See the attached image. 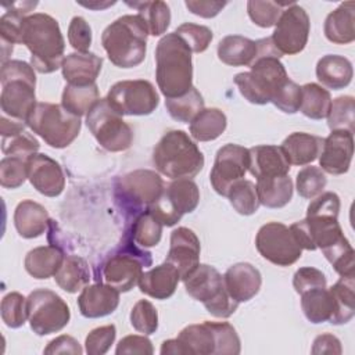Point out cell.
Listing matches in <instances>:
<instances>
[{"instance_id":"cell-54","label":"cell","mask_w":355,"mask_h":355,"mask_svg":"<svg viewBox=\"0 0 355 355\" xmlns=\"http://www.w3.org/2000/svg\"><path fill=\"white\" fill-rule=\"evenodd\" d=\"M116 337V329L114 324L100 326L93 329L85 341V349L89 355H103L114 344Z\"/></svg>"},{"instance_id":"cell-14","label":"cell","mask_w":355,"mask_h":355,"mask_svg":"<svg viewBox=\"0 0 355 355\" xmlns=\"http://www.w3.org/2000/svg\"><path fill=\"white\" fill-rule=\"evenodd\" d=\"M198 202V186L191 179H178L164 189L161 197L147 211L154 214L164 226H173L184 214L193 212Z\"/></svg>"},{"instance_id":"cell-55","label":"cell","mask_w":355,"mask_h":355,"mask_svg":"<svg viewBox=\"0 0 355 355\" xmlns=\"http://www.w3.org/2000/svg\"><path fill=\"white\" fill-rule=\"evenodd\" d=\"M68 42L79 53H87L92 44V28L83 17H73L68 26Z\"/></svg>"},{"instance_id":"cell-58","label":"cell","mask_w":355,"mask_h":355,"mask_svg":"<svg viewBox=\"0 0 355 355\" xmlns=\"http://www.w3.org/2000/svg\"><path fill=\"white\" fill-rule=\"evenodd\" d=\"M186 7L190 12L201 18H214L216 17L227 1H211V0H186Z\"/></svg>"},{"instance_id":"cell-3","label":"cell","mask_w":355,"mask_h":355,"mask_svg":"<svg viewBox=\"0 0 355 355\" xmlns=\"http://www.w3.org/2000/svg\"><path fill=\"white\" fill-rule=\"evenodd\" d=\"M155 79L166 98L183 96L193 87L191 50L175 32L162 36L157 44Z\"/></svg>"},{"instance_id":"cell-41","label":"cell","mask_w":355,"mask_h":355,"mask_svg":"<svg viewBox=\"0 0 355 355\" xmlns=\"http://www.w3.org/2000/svg\"><path fill=\"white\" fill-rule=\"evenodd\" d=\"M162 227L164 225L161 223V220L154 214L146 209L136 218H133V222L126 232L130 234L136 244H139L141 248H148L155 247L159 243L162 236Z\"/></svg>"},{"instance_id":"cell-19","label":"cell","mask_w":355,"mask_h":355,"mask_svg":"<svg viewBox=\"0 0 355 355\" xmlns=\"http://www.w3.org/2000/svg\"><path fill=\"white\" fill-rule=\"evenodd\" d=\"M354 155V133L347 130H331L323 140L319 155V166L330 175L348 172Z\"/></svg>"},{"instance_id":"cell-2","label":"cell","mask_w":355,"mask_h":355,"mask_svg":"<svg viewBox=\"0 0 355 355\" xmlns=\"http://www.w3.org/2000/svg\"><path fill=\"white\" fill-rule=\"evenodd\" d=\"M21 43L31 51V65L39 73H51L61 68L65 40L57 19L49 14L35 12L24 18Z\"/></svg>"},{"instance_id":"cell-17","label":"cell","mask_w":355,"mask_h":355,"mask_svg":"<svg viewBox=\"0 0 355 355\" xmlns=\"http://www.w3.org/2000/svg\"><path fill=\"white\" fill-rule=\"evenodd\" d=\"M248 148L239 144H225L215 155V162L209 173V180L214 190L227 197L229 190L234 183L244 179L248 171Z\"/></svg>"},{"instance_id":"cell-39","label":"cell","mask_w":355,"mask_h":355,"mask_svg":"<svg viewBox=\"0 0 355 355\" xmlns=\"http://www.w3.org/2000/svg\"><path fill=\"white\" fill-rule=\"evenodd\" d=\"M98 87L96 83L78 86L67 85L61 96V105L76 116L87 115L90 108L98 101Z\"/></svg>"},{"instance_id":"cell-60","label":"cell","mask_w":355,"mask_h":355,"mask_svg":"<svg viewBox=\"0 0 355 355\" xmlns=\"http://www.w3.org/2000/svg\"><path fill=\"white\" fill-rule=\"evenodd\" d=\"M311 352L315 354V355H320V354L340 355L343 352V348H341L340 340L336 336H333L330 333H324V334L318 336L313 340V345H312Z\"/></svg>"},{"instance_id":"cell-6","label":"cell","mask_w":355,"mask_h":355,"mask_svg":"<svg viewBox=\"0 0 355 355\" xmlns=\"http://www.w3.org/2000/svg\"><path fill=\"white\" fill-rule=\"evenodd\" d=\"M1 111L11 119L26 123L36 103V75L32 65L21 60H8L0 69Z\"/></svg>"},{"instance_id":"cell-53","label":"cell","mask_w":355,"mask_h":355,"mask_svg":"<svg viewBox=\"0 0 355 355\" xmlns=\"http://www.w3.org/2000/svg\"><path fill=\"white\" fill-rule=\"evenodd\" d=\"M270 103L286 114H295L301 104V86L287 79L273 94Z\"/></svg>"},{"instance_id":"cell-57","label":"cell","mask_w":355,"mask_h":355,"mask_svg":"<svg viewBox=\"0 0 355 355\" xmlns=\"http://www.w3.org/2000/svg\"><path fill=\"white\" fill-rule=\"evenodd\" d=\"M154 352L151 341L146 336H126L123 337L115 349L116 355L122 354H140V355H151Z\"/></svg>"},{"instance_id":"cell-11","label":"cell","mask_w":355,"mask_h":355,"mask_svg":"<svg viewBox=\"0 0 355 355\" xmlns=\"http://www.w3.org/2000/svg\"><path fill=\"white\" fill-rule=\"evenodd\" d=\"M86 125L97 143L111 153L125 151L133 143V130L107 98H100L87 112Z\"/></svg>"},{"instance_id":"cell-63","label":"cell","mask_w":355,"mask_h":355,"mask_svg":"<svg viewBox=\"0 0 355 355\" xmlns=\"http://www.w3.org/2000/svg\"><path fill=\"white\" fill-rule=\"evenodd\" d=\"M79 4H82V6H85V7H87V8H105V7H108V6H112V4H115V1H107L105 4H92V3H79Z\"/></svg>"},{"instance_id":"cell-61","label":"cell","mask_w":355,"mask_h":355,"mask_svg":"<svg viewBox=\"0 0 355 355\" xmlns=\"http://www.w3.org/2000/svg\"><path fill=\"white\" fill-rule=\"evenodd\" d=\"M28 125L15 119H7L4 115L0 118V133L1 137H7V136H14L17 133H21L25 130Z\"/></svg>"},{"instance_id":"cell-9","label":"cell","mask_w":355,"mask_h":355,"mask_svg":"<svg viewBox=\"0 0 355 355\" xmlns=\"http://www.w3.org/2000/svg\"><path fill=\"white\" fill-rule=\"evenodd\" d=\"M183 283L187 294L201 302L215 318L226 319L239 306V302L227 293L223 276L211 265L200 263Z\"/></svg>"},{"instance_id":"cell-26","label":"cell","mask_w":355,"mask_h":355,"mask_svg":"<svg viewBox=\"0 0 355 355\" xmlns=\"http://www.w3.org/2000/svg\"><path fill=\"white\" fill-rule=\"evenodd\" d=\"M103 58L93 53H71L68 54L61 65L62 76L68 85H92L101 71Z\"/></svg>"},{"instance_id":"cell-49","label":"cell","mask_w":355,"mask_h":355,"mask_svg":"<svg viewBox=\"0 0 355 355\" xmlns=\"http://www.w3.org/2000/svg\"><path fill=\"white\" fill-rule=\"evenodd\" d=\"M327 184L324 172L318 166H305L297 173L295 189L298 194L304 198L312 200L322 194Z\"/></svg>"},{"instance_id":"cell-32","label":"cell","mask_w":355,"mask_h":355,"mask_svg":"<svg viewBox=\"0 0 355 355\" xmlns=\"http://www.w3.org/2000/svg\"><path fill=\"white\" fill-rule=\"evenodd\" d=\"M255 55L257 42L240 35L225 36L218 44L219 60L230 67H250Z\"/></svg>"},{"instance_id":"cell-1","label":"cell","mask_w":355,"mask_h":355,"mask_svg":"<svg viewBox=\"0 0 355 355\" xmlns=\"http://www.w3.org/2000/svg\"><path fill=\"white\" fill-rule=\"evenodd\" d=\"M280 57L270 37L257 40V55L250 65L251 71L240 72L233 79L247 101L258 105L270 103L276 90L288 79Z\"/></svg>"},{"instance_id":"cell-38","label":"cell","mask_w":355,"mask_h":355,"mask_svg":"<svg viewBox=\"0 0 355 355\" xmlns=\"http://www.w3.org/2000/svg\"><path fill=\"white\" fill-rule=\"evenodd\" d=\"M227 119L219 108H204L191 122L190 135L197 141H211L218 139L226 129Z\"/></svg>"},{"instance_id":"cell-33","label":"cell","mask_w":355,"mask_h":355,"mask_svg":"<svg viewBox=\"0 0 355 355\" xmlns=\"http://www.w3.org/2000/svg\"><path fill=\"white\" fill-rule=\"evenodd\" d=\"M178 341L182 344L186 354L200 355H215L216 341L211 322L205 320L198 324L186 326L178 334Z\"/></svg>"},{"instance_id":"cell-29","label":"cell","mask_w":355,"mask_h":355,"mask_svg":"<svg viewBox=\"0 0 355 355\" xmlns=\"http://www.w3.org/2000/svg\"><path fill=\"white\" fill-rule=\"evenodd\" d=\"M323 140L324 139L311 133L294 132L283 140L280 147L284 151L290 165L302 166L313 162L320 155Z\"/></svg>"},{"instance_id":"cell-43","label":"cell","mask_w":355,"mask_h":355,"mask_svg":"<svg viewBox=\"0 0 355 355\" xmlns=\"http://www.w3.org/2000/svg\"><path fill=\"white\" fill-rule=\"evenodd\" d=\"M165 107L168 114L175 121L189 123L204 110V98L201 93L193 86L183 96H179L175 98H166Z\"/></svg>"},{"instance_id":"cell-22","label":"cell","mask_w":355,"mask_h":355,"mask_svg":"<svg viewBox=\"0 0 355 355\" xmlns=\"http://www.w3.org/2000/svg\"><path fill=\"white\" fill-rule=\"evenodd\" d=\"M248 171L258 179L288 175L290 162L280 146L262 144L248 148Z\"/></svg>"},{"instance_id":"cell-16","label":"cell","mask_w":355,"mask_h":355,"mask_svg":"<svg viewBox=\"0 0 355 355\" xmlns=\"http://www.w3.org/2000/svg\"><path fill=\"white\" fill-rule=\"evenodd\" d=\"M309 28L311 22L306 11L301 6L291 3L282 12L270 39L282 55H293L306 46Z\"/></svg>"},{"instance_id":"cell-7","label":"cell","mask_w":355,"mask_h":355,"mask_svg":"<svg viewBox=\"0 0 355 355\" xmlns=\"http://www.w3.org/2000/svg\"><path fill=\"white\" fill-rule=\"evenodd\" d=\"M153 263L151 252L135 244V240L125 232L122 243L103 261L97 280L103 282L119 293L132 290L143 273V268Z\"/></svg>"},{"instance_id":"cell-52","label":"cell","mask_w":355,"mask_h":355,"mask_svg":"<svg viewBox=\"0 0 355 355\" xmlns=\"http://www.w3.org/2000/svg\"><path fill=\"white\" fill-rule=\"evenodd\" d=\"M175 33L184 40V43L189 46L191 53L205 51L214 37V33L209 28L204 25L191 24V22L182 24L180 26L176 28Z\"/></svg>"},{"instance_id":"cell-56","label":"cell","mask_w":355,"mask_h":355,"mask_svg":"<svg viewBox=\"0 0 355 355\" xmlns=\"http://www.w3.org/2000/svg\"><path fill=\"white\" fill-rule=\"evenodd\" d=\"M293 286H294V290L298 294H301L315 287H327V282L322 270L312 266H304L294 273Z\"/></svg>"},{"instance_id":"cell-44","label":"cell","mask_w":355,"mask_h":355,"mask_svg":"<svg viewBox=\"0 0 355 355\" xmlns=\"http://www.w3.org/2000/svg\"><path fill=\"white\" fill-rule=\"evenodd\" d=\"M227 198L232 207L240 215L245 216L255 214L261 205L257 193V186L254 184V182L247 179H241L237 183H234L227 193Z\"/></svg>"},{"instance_id":"cell-28","label":"cell","mask_w":355,"mask_h":355,"mask_svg":"<svg viewBox=\"0 0 355 355\" xmlns=\"http://www.w3.org/2000/svg\"><path fill=\"white\" fill-rule=\"evenodd\" d=\"M355 3H341L324 19V36L336 44H348L355 40Z\"/></svg>"},{"instance_id":"cell-34","label":"cell","mask_w":355,"mask_h":355,"mask_svg":"<svg viewBox=\"0 0 355 355\" xmlns=\"http://www.w3.org/2000/svg\"><path fill=\"white\" fill-rule=\"evenodd\" d=\"M355 276H341L337 283H334L329 291L333 298V315L330 323L344 324L348 323L355 315Z\"/></svg>"},{"instance_id":"cell-20","label":"cell","mask_w":355,"mask_h":355,"mask_svg":"<svg viewBox=\"0 0 355 355\" xmlns=\"http://www.w3.org/2000/svg\"><path fill=\"white\" fill-rule=\"evenodd\" d=\"M28 179L46 197H57L65 187V176L60 164L46 154H35L28 159Z\"/></svg>"},{"instance_id":"cell-50","label":"cell","mask_w":355,"mask_h":355,"mask_svg":"<svg viewBox=\"0 0 355 355\" xmlns=\"http://www.w3.org/2000/svg\"><path fill=\"white\" fill-rule=\"evenodd\" d=\"M28 179V161L18 157H4L0 161V184L17 189Z\"/></svg>"},{"instance_id":"cell-12","label":"cell","mask_w":355,"mask_h":355,"mask_svg":"<svg viewBox=\"0 0 355 355\" xmlns=\"http://www.w3.org/2000/svg\"><path fill=\"white\" fill-rule=\"evenodd\" d=\"M28 320L37 336H47L62 330L71 312L67 302L54 291L47 288L33 290L26 298Z\"/></svg>"},{"instance_id":"cell-35","label":"cell","mask_w":355,"mask_h":355,"mask_svg":"<svg viewBox=\"0 0 355 355\" xmlns=\"http://www.w3.org/2000/svg\"><path fill=\"white\" fill-rule=\"evenodd\" d=\"M90 269L87 262L78 255H65L62 265L54 275L55 283L67 293H76L89 284Z\"/></svg>"},{"instance_id":"cell-59","label":"cell","mask_w":355,"mask_h":355,"mask_svg":"<svg viewBox=\"0 0 355 355\" xmlns=\"http://www.w3.org/2000/svg\"><path fill=\"white\" fill-rule=\"evenodd\" d=\"M83 352L79 343L71 336H58L57 338L51 340L47 347L44 348V354H73L80 355Z\"/></svg>"},{"instance_id":"cell-21","label":"cell","mask_w":355,"mask_h":355,"mask_svg":"<svg viewBox=\"0 0 355 355\" xmlns=\"http://www.w3.org/2000/svg\"><path fill=\"white\" fill-rule=\"evenodd\" d=\"M119 305V291L103 282L87 284L78 297V306L82 316L89 319L111 315Z\"/></svg>"},{"instance_id":"cell-5","label":"cell","mask_w":355,"mask_h":355,"mask_svg":"<svg viewBox=\"0 0 355 355\" xmlns=\"http://www.w3.org/2000/svg\"><path fill=\"white\" fill-rule=\"evenodd\" d=\"M153 162L157 171L172 179H193L204 168V155L183 130H169L155 144Z\"/></svg>"},{"instance_id":"cell-8","label":"cell","mask_w":355,"mask_h":355,"mask_svg":"<svg viewBox=\"0 0 355 355\" xmlns=\"http://www.w3.org/2000/svg\"><path fill=\"white\" fill-rule=\"evenodd\" d=\"M26 125L50 147H68L80 132V118L68 112L61 104L37 103Z\"/></svg>"},{"instance_id":"cell-23","label":"cell","mask_w":355,"mask_h":355,"mask_svg":"<svg viewBox=\"0 0 355 355\" xmlns=\"http://www.w3.org/2000/svg\"><path fill=\"white\" fill-rule=\"evenodd\" d=\"M223 282L230 297L240 304L250 301L258 294L262 284V276L251 263L239 262L225 272Z\"/></svg>"},{"instance_id":"cell-62","label":"cell","mask_w":355,"mask_h":355,"mask_svg":"<svg viewBox=\"0 0 355 355\" xmlns=\"http://www.w3.org/2000/svg\"><path fill=\"white\" fill-rule=\"evenodd\" d=\"M159 352L162 355L165 354H176V355H184V351H183V347L182 344L178 341V338H171V340H166L162 343L161 345V349Z\"/></svg>"},{"instance_id":"cell-48","label":"cell","mask_w":355,"mask_h":355,"mask_svg":"<svg viewBox=\"0 0 355 355\" xmlns=\"http://www.w3.org/2000/svg\"><path fill=\"white\" fill-rule=\"evenodd\" d=\"M39 147L37 139L26 130L14 136L1 137V151L7 157H18L28 161L32 155L37 154Z\"/></svg>"},{"instance_id":"cell-4","label":"cell","mask_w":355,"mask_h":355,"mask_svg":"<svg viewBox=\"0 0 355 355\" xmlns=\"http://www.w3.org/2000/svg\"><path fill=\"white\" fill-rule=\"evenodd\" d=\"M148 29L143 18L122 15L111 22L101 35V44L110 61L118 68H133L144 61Z\"/></svg>"},{"instance_id":"cell-45","label":"cell","mask_w":355,"mask_h":355,"mask_svg":"<svg viewBox=\"0 0 355 355\" xmlns=\"http://www.w3.org/2000/svg\"><path fill=\"white\" fill-rule=\"evenodd\" d=\"M355 103L352 96H340L331 101L327 114V125L330 130H347L354 133L355 128Z\"/></svg>"},{"instance_id":"cell-30","label":"cell","mask_w":355,"mask_h":355,"mask_svg":"<svg viewBox=\"0 0 355 355\" xmlns=\"http://www.w3.org/2000/svg\"><path fill=\"white\" fill-rule=\"evenodd\" d=\"M354 69L352 64L344 55L327 54L323 55L316 64V78L318 80L333 90H340L347 87L352 80Z\"/></svg>"},{"instance_id":"cell-51","label":"cell","mask_w":355,"mask_h":355,"mask_svg":"<svg viewBox=\"0 0 355 355\" xmlns=\"http://www.w3.org/2000/svg\"><path fill=\"white\" fill-rule=\"evenodd\" d=\"M130 323L135 330L146 336L155 333L158 329V312L155 306L147 300L137 301L130 312Z\"/></svg>"},{"instance_id":"cell-36","label":"cell","mask_w":355,"mask_h":355,"mask_svg":"<svg viewBox=\"0 0 355 355\" xmlns=\"http://www.w3.org/2000/svg\"><path fill=\"white\" fill-rule=\"evenodd\" d=\"M255 186L259 202L266 208H282L293 197V182L288 175L258 179Z\"/></svg>"},{"instance_id":"cell-47","label":"cell","mask_w":355,"mask_h":355,"mask_svg":"<svg viewBox=\"0 0 355 355\" xmlns=\"http://www.w3.org/2000/svg\"><path fill=\"white\" fill-rule=\"evenodd\" d=\"M0 313L6 326L11 329H18L24 326L28 319L26 298L17 291L8 293L1 300Z\"/></svg>"},{"instance_id":"cell-25","label":"cell","mask_w":355,"mask_h":355,"mask_svg":"<svg viewBox=\"0 0 355 355\" xmlns=\"http://www.w3.org/2000/svg\"><path fill=\"white\" fill-rule=\"evenodd\" d=\"M179 280V272L165 261L164 263L143 272L137 286L143 294L151 298L166 300L175 294Z\"/></svg>"},{"instance_id":"cell-13","label":"cell","mask_w":355,"mask_h":355,"mask_svg":"<svg viewBox=\"0 0 355 355\" xmlns=\"http://www.w3.org/2000/svg\"><path fill=\"white\" fill-rule=\"evenodd\" d=\"M107 101L119 115H150L159 104V96L151 82L144 79L121 80L111 86Z\"/></svg>"},{"instance_id":"cell-18","label":"cell","mask_w":355,"mask_h":355,"mask_svg":"<svg viewBox=\"0 0 355 355\" xmlns=\"http://www.w3.org/2000/svg\"><path fill=\"white\" fill-rule=\"evenodd\" d=\"M200 240L189 227H178L171 233L166 262L175 266L180 280H184L200 265Z\"/></svg>"},{"instance_id":"cell-40","label":"cell","mask_w":355,"mask_h":355,"mask_svg":"<svg viewBox=\"0 0 355 355\" xmlns=\"http://www.w3.org/2000/svg\"><path fill=\"white\" fill-rule=\"evenodd\" d=\"M331 105L329 90L318 83H305L301 86L300 110L306 118L323 119L327 116Z\"/></svg>"},{"instance_id":"cell-10","label":"cell","mask_w":355,"mask_h":355,"mask_svg":"<svg viewBox=\"0 0 355 355\" xmlns=\"http://www.w3.org/2000/svg\"><path fill=\"white\" fill-rule=\"evenodd\" d=\"M165 183L162 178L150 169H136L115 182V198L122 209L135 218L154 204L162 194Z\"/></svg>"},{"instance_id":"cell-24","label":"cell","mask_w":355,"mask_h":355,"mask_svg":"<svg viewBox=\"0 0 355 355\" xmlns=\"http://www.w3.org/2000/svg\"><path fill=\"white\" fill-rule=\"evenodd\" d=\"M7 11L0 18V39H1V64L7 62L15 43H21V25L25 17L37 6V1H18L1 4Z\"/></svg>"},{"instance_id":"cell-15","label":"cell","mask_w":355,"mask_h":355,"mask_svg":"<svg viewBox=\"0 0 355 355\" xmlns=\"http://www.w3.org/2000/svg\"><path fill=\"white\" fill-rule=\"evenodd\" d=\"M255 247L262 258L277 266H290L302 254V248L290 227L280 222H269L261 226L255 237Z\"/></svg>"},{"instance_id":"cell-42","label":"cell","mask_w":355,"mask_h":355,"mask_svg":"<svg viewBox=\"0 0 355 355\" xmlns=\"http://www.w3.org/2000/svg\"><path fill=\"white\" fill-rule=\"evenodd\" d=\"M128 6L136 8L139 15L147 25L148 33L151 36H161L166 32L171 24V10L164 1H136L126 3Z\"/></svg>"},{"instance_id":"cell-37","label":"cell","mask_w":355,"mask_h":355,"mask_svg":"<svg viewBox=\"0 0 355 355\" xmlns=\"http://www.w3.org/2000/svg\"><path fill=\"white\" fill-rule=\"evenodd\" d=\"M301 308L311 323L329 322L333 315V298L327 287H315L300 294Z\"/></svg>"},{"instance_id":"cell-27","label":"cell","mask_w":355,"mask_h":355,"mask_svg":"<svg viewBox=\"0 0 355 355\" xmlns=\"http://www.w3.org/2000/svg\"><path fill=\"white\" fill-rule=\"evenodd\" d=\"M50 222L47 209L32 200L21 201L14 212V226L24 239L42 236Z\"/></svg>"},{"instance_id":"cell-46","label":"cell","mask_w":355,"mask_h":355,"mask_svg":"<svg viewBox=\"0 0 355 355\" xmlns=\"http://www.w3.org/2000/svg\"><path fill=\"white\" fill-rule=\"evenodd\" d=\"M291 3H276V1H259L250 0L247 3V12L251 21L261 28H270L276 25L284 8Z\"/></svg>"},{"instance_id":"cell-31","label":"cell","mask_w":355,"mask_h":355,"mask_svg":"<svg viewBox=\"0 0 355 355\" xmlns=\"http://www.w3.org/2000/svg\"><path fill=\"white\" fill-rule=\"evenodd\" d=\"M64 252L57 245H42L31 250L25 257V269L35 279H49L57 273L64 262Z\"/></svg>"}]
</instances>
